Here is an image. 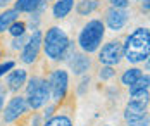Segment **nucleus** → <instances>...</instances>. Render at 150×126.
<instances>
[{"label": "nucleus", "mask_w": 150, "mask_h": 126, "mask_svg": "<svg viewBox=\"0 0 150 126\" xmlns=\"http://www.w3.org/2000/svg\"><path fill=\"white\" fill-rule=\"evenodd\" d=\"M149 83H150L149 74L140 76V78L136 79L131 86H129V93H135V92H145V90H149Z\"/></svg>", "instance_id": "nucleus-16"}, {"label": "nucleus", "mask_w": 150, "mask_h": 126, "mask_svg": "<svg viewBox=\"0 0 150 126\" xmlns=\"http://www.w3.org/2000/svg\"><path fill=\"white\" fill-rule=\"evenodd\" d=\"M24 42H26L24 35H21V36H16V40L12 42V47H14V48H21L23 45H24Z\"/></svg>", "instance_id": "nucleus-23"}, {"label": "nucleus", "mask_w": 150, "mask_h": 126, "mask_svg": "<svg viewBox=\"0 0 150 126\" xmlns=\"http://www.w3.org/2000/svg\"><path fill=\"white\" fill-rule=\"evenodd\" d=\"M121 57H122V45H121L119 42H109V43H105L102 50H100V54H98V61L105 66H114V64H117L121 61Z\"/></svg>", "instance_id": "nucleus-7"}, {"label": "nucleus", "mask_w": 150, "mask_h": 126, "mask_svg": "<svg viewBox=\"0 0 150 126\" xmlns=\"http://www.w3.org/2000/svg\"><path fill=\"white\" fill-rule=\"evenodd\" d=\"M9 2H11V0H0V7H5Z\"/></svg>", "instance_id": "nucleus-25"}, {"label": "nucleus", "mask_w": 150, "mask_h": 126, "mask_svg": "<svg viewBox=\"0 0 150 126\" xmlns=\"http://www.w3.org/2000/svg\"><path fill=\"white\" fill-rule=\"evenodd\" d=\"M150 50V31L147 28H138L131 33L122 47V55L133 64L143 62L149 59Z\"/></svg>", "instance_id": "nucleus-1"}, {"label": "nucleus", "mask_w": 150, "mask_h": 126, "mask_svg": "<svg viewBox=\"0 0 150 126\" xmlns=\"http://www.w3.org/2000/svg\"><path fill=\"white\" fill-rule=\"evenodd\" d=\"M52 112H54V107H48V109H47V112H45V116H50Z\"/></svg>", "instance_id": "nucleus-26"}, {"label": "nucleus", "mask_w": 150, "mask_h": 126, "mask_svg": "<svg viewBox=\"0 0 150 126\" xmlns=\"http://www.w3.org/2000/svg\"><path fill=\"white\" fill-rule=\"evenodd\" d=\"M142 76V71L138 69V67H133V69H128L124 74H122V85H126V86H131L133 83H135L136 79Z\"/></svg>", "instance_id": "nucleus-17"}, {"label": "nucleus", "mask_w": 150, "mask_h": 126, "mask_svg": "<svg viewBox=\"0 0 150 126\" xmlns=\"http://www.w3.org/2000/svg\"><path fill=\"white\" fill-rule=\"evenodd\" d=\"M14 21H17V11H16V9H9V11L2 12V14H0V31L9 30V26H11Z\"/></svg>", "instance_id": "nucleus-15"}, {"label": "nucleus", "mask_w": 150, "mask_h": 126, "mask_svg": "<svg viewBox=\"0 0 150 126\" xmlns=\"http://www.w3.org/2000/svg\"><path fill=\"white\" fill-rule=\"evenodd\" d=\"M43 126H73V123L67 116H54Z\"/></svg>", "instance_id": "nucleus-19"}, {"label": "nucleus", "mask_w": 150, "mask_h": 126, "mask_svg": "<svg viewBox=\"0 0 150 126\" xmlns=\"http://www.w3.org/2000/svg\"><path fill=\"white\" fill-rule=\"evenodd\" d=\"M42 5V0H17L16 11L17 12H35Z\"/></svg>", "instance_id": "nucleus-14"}, {"label": "nucleus", "mask_w": 150, "mask_h": 126, "mask_svg": "<svg viewBox=\"0 0 150 126\" xmlns=\"http://www.w3.org/2000/svg\"><path fill=\"white\" fill-rule=\"evenodd\" d=\"M124 119L129 126H149V114H147V102L143 100H131L124 109Z\"/></svg>", "instance_id": "nucleus-5"}, {"label": "nucleus", "mask_w": 150, "mask_h": 126, "mask_svg": "<svg viewBox=\"0 0 150 126\" xmlns=\"http://www.w3.org/2000/svg\"><path fill=\"white\" fill-rule=\"evenodd\" d=\"M42 43H43L47 57H50L52 61H59V59H62L66 48L69 45V38H67V35L62 31L60 28L54 26V28H50L47 31L45 38L42 40Z\"/></svg>", "instance_id": "nucleus-2"}, {"label": "nucleus", "mask_w": 150, "mask_h": 126, "mask_svg": "<svg viewBox=\"0 0 150 126\" xmlns=\"http://www.w3.org/2000/svg\"><path fill=\"white\" fill-rule=\"evenodd\" d=\"M69 66H71V69L74 71L76 74H83L90 67V59L86 55H83V54H76V55H73V59L69 61Z\"/></svg>", "instance_id": "nucleus-11"}, {"label": "nucleus", "mask_w": 150, "mask_h": 126, "mask_svg": "<svg viewBox=\"0 0 150 126\" xmlns=\"http://www.w3.org/2000/svg\"><path fill=\"white\" fill-rule=\"evenodd\" d=\"M26 110H28L26 98H23V97H14V98H11V102H9L7 107H5L4 121H5V123H12V121H16L19 116H23Z\"/></svg>", "instance_id": "nucleus-9"}, {"label": "nucleus", "mask_w": 150, "mask_h": 126, "mask_svg": "<svg viewBox=\"0 0 150 126\" xmlns=\"http://www.w3.org/2000/svg\"><path fill=\"white\" fill-rule=\"evenodd\" d=\"M47 83H48V90H50L52 98L55 102H60L66 97V92H67V83H69L67 73L62 71V69H57V71H54L50 74V78H48Z\"/></svg>", "instance_id": "nucleus-6"}, {"label": "nucleus", "mask_w": 150, "mask_h": 126, "mask_svg": "<svg viewBox=\"0 0 150 126\" xmlns=\"http://www.w3.org/2000/svg\"><path fill=\"white\" fill-rule=\"evenodd\" d=\"M116 9H124V7H128V0H109Z\"/></svg>", "instance_id": "nucleus-24"}, {"label": "nucleus", "mask_w": 150, "mask_h": 126, "mask_svg": "<svg viewBox=\"0 0 150 126\" xmlns=\"http://www.w3.org/2000/svg\"><path fill=\"white\" fill-rule=\"evenodd\" d=\"M24 83H26V71H24V69H16V71H12V73L9 74V79H7L9 90L17 92Z\"/></svg>", "instance_id": "nucleus-12"}, {"label": "nucleus", "mask_w": 150, "mask_h": 126, "mask_svg": "<svg viewBox=\"0 0 150 126\" xmlns=\"http://www.w3.org/2000/svg\"><path fill=\"white\" fill-rule=\"evenodd\" d=\"M12 67H14V62H12V61H7V62L0 64V76H4L5 73H9Z\"/></svg>", "instance_id": "nucleus-22"}, {"label": "nucleus", "mask_w": 150, "mask_h": 126, "mask_svg": "<svg viewBox=\"0 0 150 126\" xmlns=\"http://www.w3.org/2000/svg\"><path fill=\"white\" fill-rule=\"evenodd\" d=\"M26 92H28V100H26V104H28V107H31V109H40V107H43L47 102H48V98H50L48 83L42 78H31L30 83H28Z\"/></svg>", "instance_id": "nucleus-4"}, {"label": "nucleus", "mask_w": 150, "mask_h": 126, "mask_svg": "<svg viewBox=\"0 0 150 126\" xmlns=\"http://www.w3.org/2000/svg\"><path fill=\"white\" fill-rule=\"evenodd\" d=\"M2 107H4V97L0 95V112H2Z\"/></svg>", "instance_id": "nucleus-28"}, {"label": "nucleus", "mask_w": 150, "mask_h": 126, "mask_svg": "<svg viewBox=\"0 0 150 126\" xmlns=\"http://www.w3.org/2000/svg\"><path fill=\"white\" fill-rule=\"evenodd\" d=\"M105 21H107V26H109L112 31H119L121 28L126 24V21H128V12H126L124 9H116V7H112L110 11H107Z\"/></svg>", "instance_id": "nucleus-10"}, {"label": "nucleus", "mask_w": 150, "mask_h": 126, "mask_svg": "<svg viewBox=\"0 0 150 126\" xmlns=\"http://www.w3.org/2000/svg\"><path fill=\"white\" fill-rule=\"evenodd\" d=\"M95 9H97V2L95 0H81L78 4V14H81V16H88Z\"/></svg>", "instance_id": "nucleus-18"}, {"label": "nucleus", "mask_w": 150, "mask_h": 126, "mask_svg": "<svg viewBox=\"0 0 150 126\" xmlns=\"http://www.w3.org/2000/svg\"><path fill=\"white\" fill-rule=\"evenodd\" d=\"M73 5H74V0H59V2H55V5L52 9L54 11V17H57V19L66 17L71 12Z\"/></svg>", "instance_id": "nucleus-13"}, {"label": "nucleus", "mask_w": 150, "mask_h": 126, "mask_svg": "<svg viewBox=\"0 0 150 126\" xmlns=\"http://www.w3.org/2000/svg\"><path fill=\"white\" fill-rule=\"evenodd\" d=\"M26 31V24L23 23V21H14L11 26H9V33L12 35V36H21V35H24Z\"/></svg>", "instance_id": "nucleus-20"}, {"label": "nucleus", "mask_w": 150, "mask_h": 126, "mask_svg": "<svg viewBox=\"0 0 150 126\" xmlns=\"http://www.w3.org/2000/svg\"><path fill=\"white\" fill-rule=\"evenodd\" d=\"M104 24L102 21L98 19H93V21H88V24H85V28L79 33V38H78V43L79 47L83 48L85 52H95L97 48L100 47L102 43V38H104Z\"/></svg>", "instance_id": "nucleus-3"}, {"label": "nucleus", "mask_w": 150, "mask_h": 126, "mask_svg": "<svg viewBox=\"0 0 150 126\" xmlns=\"http://www.w3.org/2000/svg\"><path fill=\"white\" fill-rule=\"evenodd\" d=\"M143 9H145V11H149V0H145V2H143Z\"/></svg>", "instance_id": "nucleus-27"}, {"label": "nucleus", "mask_w": 150, "mask_h": 126, "mask_svg": "<svg viewBox=\"0 0 150 126\" xmlns=\"http://www.w3.org/2000/svg\"><path fill=\"white\" fill-rule=\"evenodd\" d=\"M114 76V69L110 67V66H107V67H104L102 71H100V78L102 79H109Z\"/></svg>", "instance_id": "nucleus-21"}, {"label": "nucleus", "mask_w": 150, "mask_h": 126, "mask_svg": "<svg viewBox=\"0 0 150 126\" xmlns=\"http://www.w3.org/2000/svg\"><path fill=\"white\" fill-rule=\"evenodd\" d=\"M40 47H42V33L35 31L30 36V40L24 43L23 54H21V61L24 64H31L36 61L38 54H40Z\"/></svg>", "instance_id": "nucleus-8"}]
</instances>
